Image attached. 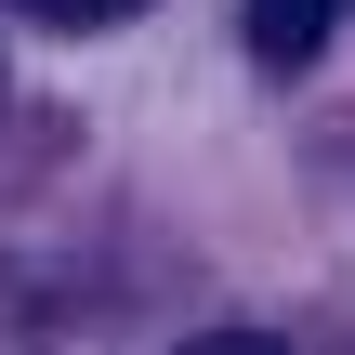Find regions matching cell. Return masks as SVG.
Returning a JSON list of instances; mask_svg holds the SVG:
<instances>
[{"mask_svg":"<svg viewBox=\"0 0 355 355\" xmlns=\"http://www.w3.org/2000/svg\"><path fill=\"white\" fill-rule=\"evenodd\" d=\"M184 355H290V343H263V329H198Z\"/></svg>","mask_w":355,"mask_h":355,"instance_id":"obj_3","label":"cell"},{"mask_svg":"<svg viewBox=\"0 0 355 355\" xmlns=\"http://www.w3.org/2000/svg\"><path fill=\"white\" fill-rule=\"evenodd\" d=\"M329 13H343V0H250V53H263V79H303V66L329 53Z\"/></svg>","mask_w":355,"mask_h":355,"instance_id":"obj_1","label":"cell"},{"mask_svg":"<svg viewBox=\"0 0 355 355\" xmlns=\"http://www.w3.org/2000/svg\"><path fill=\"white\" fill-rule=\"evenodd\" d=\"M40 26H119V13H145V0H26Z\"/></svg>","mask_w":355,"mask_h":355,"instance_id":"obj_2","label":"cell"}]
</instances>
